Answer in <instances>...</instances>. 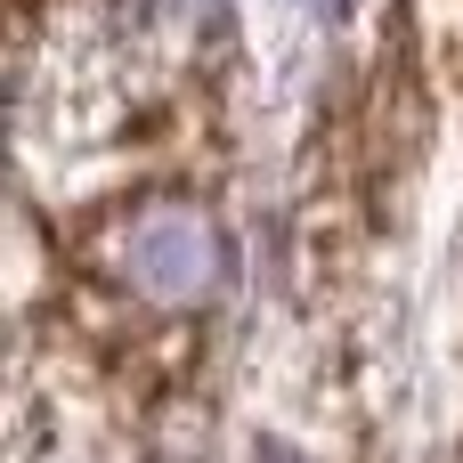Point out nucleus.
I'll return each mask as SVG.
<instances>
[{
    "instance_id": "obj_1",
    "label": "nucleus",
    "mask_w": 463,
    "mask_h": 463,
    "mask_svg": "<svg viewBox=\"0 0 463 463\" xmlns=\"http://www.w3.org/2000/svg\"><path fill=\"white\" fill-rule=\"evenodd\" d=\"M98 260H106L114 285H130L155 309H203V301L228 293V269H236L220 220L195 195H146V203H130L106 228Z\"/></svg>"
},
{
    "instance_id": "obj_2",
    "label": "nucleus",
    "mask_w": 463,
    "mask_h": 463,
    "mask_svg": "<svg viewBox=\"0 0 463 463\" xmlns=\"http://www.w3.org/2000/svg\"><path fill=\"white\" fill-rule=\"evenodd\" d=\"M309 8H342V0H309Z\"/></svg>"
}]
</instances>
